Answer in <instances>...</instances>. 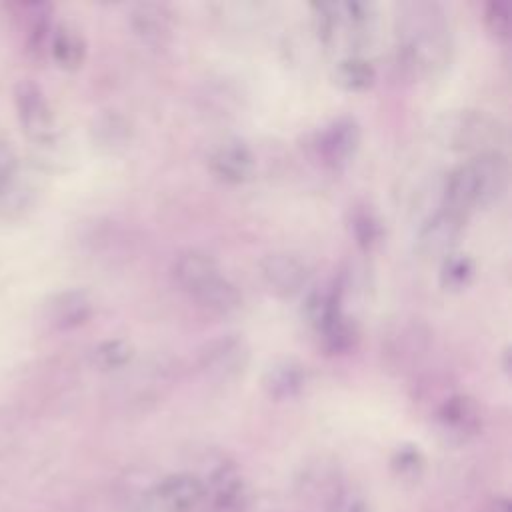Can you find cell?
<instances>
[{
	"label": "cell",
	"instance_id": "6da1fadb",
	"mask_svg": "<svg viewBox=\"0 0 512 512\" xmlns=\"http://www.w3.org/2000/svg\"><path fill=\"white\" fill-rule=\"evenodd\" d=\"M396 38L404 66L416 76L434 78L450 64L452 30L446 10L438 2L398 4Z\"/></svg>",
	"mask_w": 512,
	"mask_h": 512
},
{
	"label": "cell",
	"instance_id": "7a4b0ae2",
	"mask_svg": "<svg viewBox=\"0 0 512 512\" xmlns=\"http://www.w3.org/2000/svg\"><path fill=\"white\" fill-rule=\"evenodd\" d=\"M430 130L442 148L470 154V158L486 152H504L508 144V126L478 108L446 110L434 118Z\"/></svg>",
	"mask_w": 512,
	"mask_h": 512
},
{
	"label": "cell",
	"instance_id": "3957f363",
	"mask_svg": "<svg viewBox=\"0 0 512 512\" xmlns=\"http://www.w3.org/2000/svg\"><path fill=\"white\" fill-rule=\"evenodd\" d=\"M172 278L182 292L214 314H232L242 304V294L230 282L218 262L202 250L180 252L172 262Z\"/></svg>",
	"mask_w": 512,
	"mask_h": 512
},
{
	"label": "cell",
	"instance_id": "277c9868",
	"mask_svg": "<svg viewBox=\"0 0 512 512\" xmlns=\"http://www.w3.org/2000/svg\"><path fill=\"white\" fill-rule=\"evenodd\" d=\"M360 140L362 130L358 120L352 116H338L320 128L314 148L324 166L342 170L354 160L360 148Z\"/></svg>",
	"mask_w": 512,
	"mask_h": 512
},
{
	"label": "cell",
	"instance_id": "5b68a950",
	"mask_svg": "<svg viewBox=\"0 0 512 512\" xmlns=\"http://www.w3.org/2000/svg\"><path fill=\"white\" fill-rule=\"evenodd\" d=\"M200 368L216 380H234L242 376L250 362V348L238 334H222L206 342L200 350Z\"/></svg>",
	"mask_w": 512,
	"mask_h": 512
},
{
	"label": "cell",
	"instance_id": "8992f818",
	"mask_svg": "<svg viewBox=\"0 0 512 512\" xmlns=\"http://www.w3.org/2000/svg\"><path fill=\"white\" fill-rule=\"evenodd\" d=\"M434 420L438 432L452 444H464L480 434L482 430V412L478 402L468 394H450L446 396L436 412Z\"/></svg>",
	"mask_w": 512,
	"mask_h": 512
},
{
	"label": "cell",
	"instance_id": "52a82bcc",
	"mask_svg": "<svg viewBox=\"0 0 512 512\" xmlns=\"http://www.w3.org/2000/svg\"><path fill=\"white\" fill-rule=\"evenodd\" d=\"M258 268L266 288L280 298L298 296L312 278L310 266L290 252H270L262 256Z\"/></svg>",
	"mask_w": 512,
	"mask_h": 512
},
{
	"label": "cell",
	"instance_id": "ba28073f",
	"mask_svg": "<svg viewBox=\"0 0 512 512\" xmlns=\"http://www.w3.org/2000/svg\"><path fill=\"white\" fill-rule=\"evenodd\" d=\"M14 106L22 130L36 142H50L54 138V112L42 92L32 80H20L14 88Z\"/></svg>",
	"mask_w": 512,
	"mask_h": 512
},
{
	"label": "cell",
	"instance_id": "9c48e42d",
	"mask_svg": "<svg viewBox=\"0 0 512 512\" xmlns=\"http://www.w3.org/2000/svg\"><path fill=\"white\" fill-rule=\"evenodd\" d=\"M472 188H474V200L476 208H488L502 200V196L508 190V158L504 152H486L478 154L466 160Z\"/></svg>",
	"mask_w": 512,
	"mask_h": 512
},
{
	"label": "cell",
	"instance_id": "30bf717a",
	"mask_svg": "<svg viewBox=\"0 0 512 512\" xmlns=\"http://www.w3.org/2000/svg\"><path fill=\"white\" fill-rule=\"evenodd\" d=\"M466 218L448 212L446 208H438L418 230L416 236V252L424 260H444L450 256L464 232Z\"/></svg>",
	"mask_w": 512,
	"mask_h": 512
},
{
	"label": "cell",
	"instance_id": "8fae6325",
	"mask_svg": "<svg viewBox=\"0 0 512 512\" xmlns=\"http://www.w3.org/2000/svg\"><path fill=\"white\" fill-rule=\"evenodd\" d=\"M206 498L204 480L190 472L160 478L150 488V502L160 512H194Z\"/></svg>",
	"mask_w": 512,
	"mask_h": 512
},
{
	"label": "cell",
	"instance_id": "7c38bea8",
	"mask_svg": "<svg viewBox=\"0 0 512 512\" xmlns=\"http://www.w3.org/2000/svg\"><path fill=\"white\" fill-rule=\"evenodd\" d=\"M206 496H210V512H246L248 494L240 470L230 460H220L210 468L204 480Z\"/></svg>",
	"mask_w": 512,
	"mask_h": 512
},
{
	"label": "cell",
	"instance_id": "4fadbf2b",
	"mask_svg": "<svg viewBox=\"0 0 512 512\" xmlns=\"http://www.w3.org/2000/svg\"><path fill=\"white\" fill-rule=\"evenodd\" d=\"M208 166L216 178L226 184H242L252 178L256 158L250 146L238 138L218 142L208 154Z\"/></svg>",
	"mask_w": 512,
	"mask_h": 512
},
{
	"label": "cell",
	"instance_id": "5bb4252c",
	"mask_svg": "<svg viewBox=\"0 0 512 512\" xmlns=\"http://www.w3.org/2000/svg\"><path fill=\"white\" fill-rule=\"evenodd\" d=\"M132 32L150 46H162L170 40L174 30V14L166 4L138 2L130 10Z\"/></svg>",
	"mask_w": 512,
	"mask_h": 512
},
{
	"label": "cell",
	"instance_id": "9a60e30c",
	"mask_svg": "<svg viewBox=\"0 0 512 512\" xmlns=\"http://www.w3.org/2000/svg\"><path fill=\"white\" fill-rule=\"evenodd\" d=\"M92 316V300L84 290H64L46 304V320L56 330H74Z\"/></svg>",
	"mask_w": 512,
	"mask_h": 512
},
{
	"label": "cell",
	"instance_id": "2e32d148",
	"mask_svg": "<svg viewBox=\"0 0 512 512\" xmlns=\"http://www.w3.org/2000/svg\"><path fill=\"white\" fill-rule=\"evenodd\" d=\"M306 368L296 360H280L262 376V388L272 400H292L306 386Z\"/></svg>",
	"mask_w": 512,
	"mask_h": 512
},
{
	"label": "cell",
	"instance_id": "e0dca14e",
	"mask_svg": "<svg viewBox=\"0 0 512 512\" xmlns=\"http://www.w3.org/2000/svg\"><path fill=\"white\" fill-rule=\"evenodd\" d=\"M50 54L62 70H78L86 60L84 36L70 24H58L50 34Z\"/></svg>",
	"mask_w": 512,
	"mask_h": 512
},
{
	"label": "cell",
	"instance_id": "ac0fdd59",
	"mask_svg": "<svg viewBox=\"0 0 512 512\" xmlns=\"http://www.w3.org/2000/svg\"><path fill=\"white\" fill-rule=\"evenodd\" d=\"M440 208H446L448 212L458 214L462 218H468V214L476 208L472 178H470L466 162L454 166L448 172L446 182H444V190H442Z\"/></svg>",
	"mask_w": 512,
	"mask_h": 512
},
{
	"label": "cell",
	"instance_id": "d6986e66",
	"mask_svg": "<svg viewBox=\"0 0 512 512\" xmlns=\"http://www.w3.org/2000/svg\"><path fill=\"white\" fill-rule=\"evenodd\" d=\"M332 80L344 92H364L376 80V68L360 54H348L336 62Z\"/></svg>",
	"mask_w": 512,
	"mask_h": 512
},
{
	"label": "cell",
	"instance_id": "ffe728a7",
	"mask_svg": "<svg viewBox=\"0 0 512 512\" xmlns=\"http://www.w3.org/2000/svg\"><path fill=\"white\" fill-rule=\"evenodd\" d=\"M350 232L360 250L372 252L384 240V222L372 206L358 204L350 210Z\"/></svg>",
	"mask_w": 512,
	"mask_h": 512
},
{
	"label": "cell",
	"instance_id": "44dd1931",
	"mask_svg": "<svg viewBox=\"0 0 512 512\" xmlns=\"http://www.w3.org/2000/svg\"><path fill=\"white\" fill-rule=\"evenodd\" d=\"M130 132L132 130H130L128 120L116 110H106V112L98 114L92 122L94 142L108 152L124 148L130 140Z\"/></svg>",
	"mask_w": 512,
	"mask_h": 512
},
{
	"label": "cell",
	"instance_id": "7402d4cb",
	"mask_svg": "<svg viewBox=\"0 0 512 512\" xmlns=\"http://www.w3.org/2000/svg\"><path fill=\"white\" fill-rule=\"evenodd\" d=\"M424 470L426 458L416 444H400L390 456V472L404 486L418 484L424 476Z\"/></svg>",
	"mask_w": 512,
	"mask_h": 512
},
{
	"label": "cell",
	"instance_id": "603a6c76",
	"mask_svg": "<svg viewBox=\"0 0 512 512\" xmlns=\"http://www.w3.org/2000/svg\"><path fill=\"white\" fill-rule=\"evenodd\" d=\"M322 346L330 354H346L358 342V326L356 322L344 312L334 322H330L324 330L318 332Z\"/></svg>",
	"mask_w": 512,
	"mask_h": 512
},
{
	"label": "cell",
	"instance_id": "cb8c5ba5",
	"mask_svg": "<svg viewBox=\"0 0 512 512\" xmlns=\"http://www.w3.org/2000/svg\"><path fill=\"white\" fill-rule=\"evenodd\" d=\"M476 266L468 254L452 252L440 262V286L448 292L464 290L474 278Z\"/></svg>",
	"mask_w": 512,
	"mask_h": 512
},
{
	"label": "cell",
	"instance_id": "d4e9b609",
	"mask_svg": "<svg viewBox=\"0 0 512 512\" xmlns=\"http://www.w3.org/2000/svg\"><path fill=\"white\" fill-rule=\"evenodd\" d=\"M134 358V346L124 338H110L100 342L92 350V362L100 370H120L126 368Z\"/></svg>",
	"mask_w": 512,
	"mask_h": 512
},
{
	"label": "cell",
	"instance_id": "484cf974",
	"mask_svg": "<svg viewBox=\"0 0 512 512\" xmlns=\"http://www.w3.org/2000/svg\"><path fill=\"white\" fill-rule=\"evenodd\" d=\"M484 24L500 42L510 38V6L500 0H492L484 6Z\"/></svg>",
	"mask_w": 512,
	"mask_h": 512
},
{
	"label": "cell",
	"instance_id": "4316f807",
	"mask_svg": "<svg viewBox=\"0 0 512 512\" xmlns=\"http://www.w3.org/2000/svg\"><path fill=\"white\" fill-rule=\"evenodd\" d=\"M14 174V158L10 154V150H6L2 144H0V188L8 184L10 176Z\"/></svg>",
	"mask_w": 512,
	"mask_h": 512
},
{
	"label": "cell",
	"instance_id": "83f0119b",
	"mask_svg": "<svg viewBox=\"0 0 512 512\" xmlns=\"http://www.w3.org/2000/svg\"><path fill=\"white\" fill-rule=\"evenodd\" d=\"M486 512H512V502L506 496H496L488 502Z\"/></svg>",
	"mask_w": 512,
	"mask_h": 512
},
{
	"label": "cell",
	"instance_id": "f1b7e54d",
	"mask_svg": "<svg viewBox=\"0 0 512 512\" xmlns=\"http://www.w3.org/2000/svg\"><path fill=\"white\" fill-rule=\"evenodd\" d=\"M346 512H370V510H368L366 502H362V500H356V502H352L350 506H346Z\"/></svg>",
	"mask_w": 512,
	"mask_h": 512
},
{
	"label": "cell",
	"instance_id": "f546056e",
	"mask_svg": "<svg viewBox=\"0 0 512 512\" xmlns=\"http://www.w3.org/2000/svg\"><path fill=\"white\" fill-rule=\"evenodd\" d=\"M502 368L504 372H510V348H504L502 352Z\"/></svg>",
	"mask_w": 512,
	"mask_h": 512
}]
</instances>
